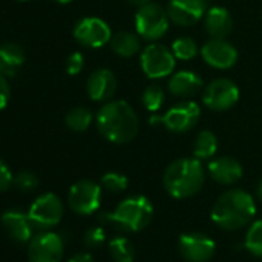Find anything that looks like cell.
I'll return each instance as SVG.
<instances>
[{
	"mask_svg": "<svg viewBox=\"0 0 262 262\" xmlns=\"http://www.w3.org/2000/svg\"><path fill=\"white\" fill-rule=\"evenodd\" d=\"M100 135L113 144H126L133 141L139 129L136 111L125 100L106 102L96 116Z\"/></svg>",
	"mask_w": 262,
	"mask_h": 262,
	"instance_id": "6da1fadb",
	"label": "cell"
},
{
	"mask_svg": "<svg viewBox=\"0 0 262 262\" xmlns=\"http://www.w3.org/2000/svg\"><path fill=\"white\" fill-rule=\"evenodd\" d=\"M256 214L254 199L244 190H228L217 198L211 210L213 222L227 231L239 230L251 222Z\"/></svg>",
	"mask_w": 262,
	"mask_h": 262,
	"instance_id": "7a4b0ae2",
	"label": "cell"
},
{
	"mask_svg": "<svg viewBox=\"0 0 262 262\" xmlns=\"http://www.w3.org/2000/svg\"><path fill=\"white\" fill-rule=\"evenodd\" d=\"M205 171L199 159H178L171 162L164 173V187L171 198H191L202 188Z\"/></svg>",
	"mask_w": 262,
	"mask_h": 262,
	"instance_id": "3957f363",
	"label": "cell"
},
{
	"mask_svg": "<svg viewBox=\"0 0 262 262\" xmlns=\"http://www.w3.org/2000/svg\"><path fill=\"white\" fill-rule=\"evenodd\" d=\"M100 219L120 230L141 231L153 219V204L145 196H129L123 199L113 213H103Z\"/></svg>",
	"mask_w": 262,
	"mask_h": 262,
	"instance_id": "277c9868",
	"label": "cell"
},
{
	"mask_svg": "<svg viewBox=\"0 0 262 262\" xmlns=\"http://www.w3.org/2000/svg\"><path fill=\"white\" fill-rule=\"evenodd\" d=\"M170 22L171 20L168 17L167 8H164L162 5L155 4V2H150V4L141 7L135 17V25H136L138 34L147 40L161 39L168 31Z\"/></svg>",
	"mask_w": 262,
	"mask_h": 262,
	"instance_id": "5b68a950",
	"label": "cell"
},
{
	"mask_svg": "<svg viewBox=\"0 0 262 262\" xmlns=\"http://www.w3.org/2000/svg\"><path fill=\"white\" fill-rule=\"evenodd\" d=\"M171 50L161 43H151L148 45L141 56V65L142 71L150 79H161L165 76H170L174 70L176 60Z\"/></svg>",
	"mask_w": 262,
	"mask_h": 262,
	"instance_id": "8992f818",
	"label": "cell"
},
{
	"mask_svg": "<svg viewBox=\"0 0 262 262\" xmlns=\"http://www.w3.org/2000/svg\"><path fill=\"white\" fill-rule=\"evenodd\" d=\"M28 216L34 227L51 228L60 222L63 216V204L54 193H45L31 204Z\"/></svg>",
	"mask_w": 262,
	"mask_h": 262,
	"instance_id": "52a82bcc",
	"label": "cell"
},
{
	"mask_svg": "<svg viewBox=\"0 0 262 262\" xmlns=\"http://www.w3.org/2000/svg\"><path fill=\"white\" fill-rule=\"evenodd\" d=\"M63 257V241L57 233L45 231L31 237L28 245L30 262H60Z\"/></svg>",
	"mask_w": 262,
	"mask_h": 262,
	"instance_id": "ba28073f",
	"label": "cell"
},
{
	"mask_svg": "<svg viewBox=\"0 0 262 262\" xmlns=\"http://www.w3.org/2000/svg\"><path fill=\"white\" fill-rule=\"evenodd\" d=\"M100 199H102L100 185L88 179L76 182L68 193L70 208L77 214H93L99 208Z\"/></svg>",
	"mask_w": 262,
	"mask_h": 262,
	"instance_id": "9c48e42d",
	"label": "cell"
},
{
	"mask_svg": "<svg viewBox=\"0 0 262 262\" xmlns=\"http://www.w3.org/2000/svg\"><path fill=\"white\" fill-rule=\"evenodd\" d=\"M202 100L210 110L224 111L239 100V88L230 79H214L204 88Z\"/></svg>",
	"mask_w": 262,
	"mask_h": 262,
	"instance_id": "30bf717a",
	"label": "cell"
},
{
	"mask_svg": "<svg viewBox=\"0 0 262 262\" xmlns=\"http://www.w3.org/2000/svg\"><path fill=\"white\" fill-rule=\"evenodd\" d=\"M111 37L108 24L97 17H85L74 27V39L88 48H100L110 43Z\"/></svg>",
	"mask_w": 262,
	"mask_h": 262,
	"instance_id": "8fae6325",
	"label": "cell"
},
{
	"mask_svg": "<svg viewBox=\"0 0 262 262\" xmlns=\"http://www.w3.org/2000/svg\"><path fill=\"white\" fill-rule=\"evenodd\" d=\"M216 250L214 241L204 233H185L179 239V251L188 262H207Z\"/></svg>",
	"mask_w": 262,
	"mask_h": 262,
	"instance_id": "7c38bea8",
	"label": "cell"
},
{
	"mask_svg": "<svg viewBox=\"0 0 262 262\" xmlns=\"http://www.w3.org/2000/svg\"><path fill=\"white\" fill-rule=\"evenodd\" d=\"M167 13L173 24L179 27H191L205 16L207 0H170Z\"/></svg>",
	"mask_w": 262,
	"mask_h": 262,
	"instance_id": "4fadbf2b",
	"label": "cell"
},
{
	"mask_svg": "<svg viewBox=\"0 0 262 262\" xmlns=\"http://www.w3.org/2000/svg\"><path fill=\"white\" fill-rule=\"evenodd\" d=\"M201 108L196 102L184 100L170 108L164 114V125L174 133H184V131L191 129L196 122L199 120Z\"/></svg>",
	"mask_w": 262,
	"mask_h": 262,
	"instance_id": "5bb4252c",
	"label": "cell"
},
{
	"mask_svg": "<svg viewBox=\"0 0 262 262\" xmlns=\"http://www.w3.org/2000/svg\"><path fill=\"white\" fill-rule=\"evenodd\" d=\"M202 59L213 68L228 70L237 60L236 48L225 39H210L201 48Z\"/></svg>",
	"mask_w": 262,
	"mask_h": 262,
	"instance_id": "9a60e30c",
	"label": "cell"
},
{
	"mask_svg": "<svg viewBox=\"0 0 262 262\" xmlns=\"http://www.w3.org/2000/svg\"><path fill=\"white\" fill-rule=\"evenodd\" d=\"M117 88V80L113 71L106 68L96 70L91 73L86 82V91L88 96L96 102H106L113 97Z\"/></svg>",
	"mask_w": 262,
	"mask_h": 262,
	"instance_id": "2e32d148",
	"label": "cell"
},
{
	"mask_svg": "<svg viewBox=\"0 0 262 262\" xmlns=\"http://www.w3.org/2000/svg\"><path fill=\"white\" fill-rule=\"evenodd\" d=\"M2 227L16 242H30L33 237V222L28 214L11 210L2 214Z\"/></svg>",
	"mask_w": 262,
	"mask_h": 262,
	"instance_id": "e0dca14e",
	"label": "cell"
},
{
	"mask_svg": "<svg viewBox=\"0 0 262 262\" xmlns=\"http://www.w3.org/2000/svg\"><path fill=\"white\" fill-rule=\"evenodd\" d=\"M208 173L213 181L222 185H233L242 178V165L228 156L217 158L208 164Z\"/></svg>",
	"mask_w": 262,
	"mask_h": 262,
	"instance_id": "ac0fdd59",
	"label": "cell"
},
{
	"mask_svg": "<svg viewBox=\"0 0 262 262\" xmlns=\"http://www.w3.org/2000/svg\"><path fill=\"white\" fill-rule=\"evenodd\" d=\"M233 30V19L222 7H213L205 13V31L211 39H225Z\"/></svg>",
	"mask_w": 262,
	"mask_h": 262,
	"instance_id": "d6986e66",
	"label": "cell"
},
{
	"mask_svg": "<svg viewBox=\"0 0 262 262\" xmlns=\"http://www.w3.org/2000/svg\"><path fill=\"white\" fill-rule=\"evenodd\" d=\"M202 88V79L193 71H179L171 76L168 90L176 97H191Z\"/></svg>",
	"mask_w": 262,
	"mask_h": 262,
	"instance_id": "ffe728a7",
	"label": "cell"
},
{
	"mask_svg": "<svg viewBox=\"0 0 262 262\" xmlns=\"http://www.w3.org/2000/svg\"><path fill=\"white\" fill-rule=\"evenodd\" d=\"M25 62V51L17 43H4L0 47V74L13 77Z\"/></svg>",
	"mask_w": 262,
	"mask_h": 262,
	"instance_id": "44dd1931",
	"label": "cell"
},
{
	"mask_svg": "<svg viewBox=\"0 0 262 262\" xmlns=\"http://www.w3.org/2000/svg\"><path fill=\"white\" fill-rule=\"evenodd\" d=\"M139 34L129 33V31H120L117 34H114L110 40L111 50L120 56V57H131L135 56L139 48H141V40H139Z\"/></svg>",
	"mask_w": 262,
	"mask_h": 262,
	"instance_id": "7402d4cb",
	"label": "cell"
},
{
	"mask_svg": "<svg viewBox=\"0 0 262 262\" xmlns=\"http://www.w3.org/2000/svg\"><path fill=\"white\" fill-rule=\"evenodd\" d=\"M217 151V139L216 136L208 129H204L198 135L194 145H193V155L196 159L204 161V159H210L216 155Z\"/></svg>",
	"mask_w": 262,
	"mask_h": 262,
	"instance_id": "603a6c76",
	"label": "cell"
},
{
	"mask_svg": "<svg viewBox=\"0 0 262 262\" xmlns=\"http://www.w3.org/2000/svg\"><path fill=\"white\" fill-rule=\"evenodd\" d=\"M108 251L114 262H135V247L126 237L117 236L108 242Z\"/></svg>",
	"mask_w": 262,
	"mask_h": 262,
	"instance_id": "cb8c5ba5",
	"label": "cell"
},
{
	"mask_svg": "<svg viewBox=\"0 0 262 262\" xmlns=\"http://www.w3.org/2000/svg\"><path fill=\"white\" fill-rule=\"evenodd\" d=\"M91 122H93V114L90 110H86L83 106L73 108L65 116V123L73 131H85V129H88Z\"/></svg>",
	"mask_w": 262,
	"mask_h": 262,
	"instance_id": "d4e9b609",
	"label": "cell"
},
{
	"mask_svg": "<svg viewBox=\"0 0 262 262\" xmlns=\"http://www.w3.org/2000/svg\"><path fill=\"white\" fill-rule=\"evenodd\" d=\"M245 248L257 256L262 257V219L260 221H254L251 224V227L248 228L247 234H245Z\"/></svg>",
	"mask_w": 262,
	"mask_h": 262,
	"instance_id": "484cf974",
	"label": "cell"
},
{
	"mask_svg": "<svg viewBox=\"0 0 262 262\" xmlns=\"http://www.w3.org/2000/svg\"><path fill=\"white\" fill-rule=\"evenodd\" d=\"M171 51L176 59L181 60H190L198 54V43L191 37H179L178 40L173 42Z\"/></svg>",
	"mask_w": 262,
	"mask_h": 262,
	"instance_id": "4316f807",
	"label": "cell"
},
{
	"mask_svg": "<svg viewBox=\"0 0 262 262\" xmlns=\"http://www.w3.org/2000/svg\"><path fill=\"white\" fill-rule=\"evenodd\" d=\"M164 99H165L164 90L156 83L147 86L144 90V93H142V103L151 113H156V111L161 110V106L164 103Z\"/></svg>",
	"mask_w": 262,
	"mask_h": 262,
	"instance_id": "83f0119b",
	"label": "cell"
},
{
	"mask_svg": "<svg viewBox=\"0 0 262 262\" xmlns=\"http://www.w3.org/2000/svg\"><path fill=\"white\" fill-rule=\"evenodd\" d=\"M102 187L106 190V191H111V193H120L123 190H126L128 187V179L126 176L120 174V173H106L103 174L102 178Z\"/></svg>",
	"mask_w": 262,
	"mask_h": 262,
	"instance_id": "f1b7e54d",
	"label": "cell"
},
{
	"mask_svg": "<svg viewBox=\"0 0 262 262\" xmlns=\"http://www.w3.org/2000/svg\"><path fill=\"white\" fill-rule=\"evenodd\" d=\"M14 185L22 191H31L39 185V179L31 171H22L14 178Z\"/></svg>",
	"mask_w": 262,
	"mask_h": 262,
	"instance_id": "f546056e",
	"label": "cell"
},
{
	"mask_svg": "<svg viewBox=\"0 0 262 262\" xmlns=\"http://www.w3.org/2000/svg\"><path fill=\"white\" fill-rule=\"evenodd\" d=\"M83 242L88 248H97L105 242V231L102 227H93L90 228L85 236H83Z\"/></svg>",
	"mask_w": 262,
	"mask_h": 262,
	"instance_id": "4dcf8cb0",
	"label": "cell"
},
{
	"mask_svg": "<svg viewBox=\"0 0 262 262\" xmlns=\"http://www.w3.org/2000/svg\"><path fill=\"white\" fill-rule=\"evenodd\" d=\"M83 63H85V59L80 53L76 51L70 54V57L67 59V73L70 76H77L83 70Z\"/></svg>",
	"mask_w": 262,
	"mask_h": 262,
	"instance_id": "1f68e13d",
	"label": "cell"
},
{
	"mask_svg": "<svg viewBox=\"0 0 262 262\" xmlns=\"http://www.w3.org/2000/svg\"><path fill=\"white\" fill-rule=\"evenodd\" d=\"M13 184H14V176L11 174V171L5 165V162L0 159V193L7 191Z\"/></svg>",
	"mask_w": 262,
	"mask_h": 262,
	"instance_id": "d6a6232c",
	"label": "cell"
},
{
	"mask_svg": "<svg viewBox=\"0 0 262 262\" xmlns=\"http://www.w3.org/2000/svg\"><path fill=\"white\" fill-rule=\"evenodd\" d=\"M10 96H11V91H10V85H8L7 76L0 74V110H4L8 105Z\"/></svg>",
	"mask_w": 262,
	"mask_h": 262,
	"instance_id": "836d02e7",
	"label": "cell"
},
{
	"mask_svg": "<svg viewBox=\"0 0 262 262\" xmlns=\"http://www.w3.org/2000/svg\"><path fill=\"white\" fill-rule=\"evenodd\" d=\"M68 262H94V259L88 253H77Z\"/></svg>",
	"mask_w": 262,
	"mask_h": 262,
	"instance_id": "e575fe53",
	"label": "cell"
},
{
	"mask_svg": "<svg viewBox=\"0 0 262 262\" xmlns=\"http://www.w3.org/2000/svg\"><path fill=\"white\" fill-rule=\"evenodd\" d=\"M128 2H129L131 5H135V7L141 8V7H144V5L150 4V2H151V0H128Z\"/></svg>",
	"mask_w": 262,
	"mask_h": 262,
	"instance_id": "d590c367",
	"label": "cell"
},
{
	"mask_svg": "<svg viewBox=\"0 0 262 262\" xmlns=\"http://www.w3.org/2000/svg\"><path fill=\"white\" fill-rule=\"evenodd\" d=\"M256 194H257L259 201H262V179H260V182L257 184V188H256Z\"/></svg>",
	"mask_w": 262,
	"mask_h": 262,
	"instance_id": "8d00e7d4",
	"label": "cell"
},
{
	"mask_svg": "<svg viewBox=\"0 0 262 262\" xmlns=\"http://www.w3.org/2000/svg\"><path fill=\"white\" fill-rule=\"evenodd\" d=\"M56 2H59V4H62V5H67V4H71L73 0H56Z\"/></svg>",
	"mask_w": 262,
	"mask_h": 262,
	"instance_id": "74e56055",
	"label": "cell"
},
{
	"mask_svg": "<svg viewBox=\"0 0 262 262\" xmlns=\"http://www.w3.org/2000/svg\"><path fill=\"white\" fill-rule=\"evenodd\" d=\"M20 2H27V0H20Z\"/></svg>",
	"mask_w": 262,
	"mask_h": 262,
	"instance_id": "f35d334b",
	"label": "cell"
}]
</instances>
